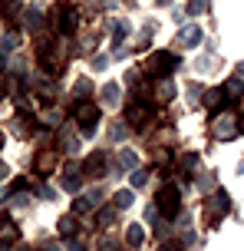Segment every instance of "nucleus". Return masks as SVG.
<instances>
[{
  "label": "nucleus",
  "instance_id": "cd10ccee",
  "mask_svg": "<svg viewBox=\"0 0 244 251\" xmlns=\"http://www.w3.org/2000/svg\"><path fill=\"white\" fill-rule=\"evenodd\" d=\"M145 182H149V172H145V169H135V172H132V188H142Z\"/></svg>",
  "mask_w": 244,
  "mask_h": 251
},
{
  "label": "nucleus",
  "instance_id": "473e14b6",
  "mask_svg": "<svg viewBox=\"0 0 244 251\" xmlns=\"http://www.w3.org/2000/svg\"><path fill=\"white\" fill-rule=\"evenodd\" d=\"M7 100V83H3V79H0V102Z\"/></svg>",
  "mask_w": 244,
  "mask_h": 251
},
{
  "label": "nucleus",
  "instance_id": "f257e3e1",
  "mask_svg": "<svg viewBox=\"0 0 244 251\" xmlns=\"http://www.w3.org/2000/svg\"><path fill=\"white\" fill-rule=\"evenodd\" d=\"M69 116L83 126V129H79L83 139H89L92 132H96V123H99V106H96V102H86V100H76L69 106Z\"/></svg>",
  "mask_w": 244,
  "mask_h": 251
},
{
  "label": "nucleus",
  "instance_id": "7ed1b4c3",
  "mask_svg": "<svg viewBox=\"0 0 244 251\" xmlns=\"http://www.w3.org/2000/svg\"><path fill=\"white\" fill-rule=\"evenodd\" d=\"M228 208H231V199H228V192H221V188H218V192H215V195L201 205V212H205V225L215 228L221 218L228 215Z\"/></svg>",
  "mask_w": 244,
  "mask_h": 251
},
{
  "label": "nucleus",
  "instance_id": "6e6552de",
  "mask_svg": "<svg viewBox=\"0 0 244 251\" xmlns=\"http://www.w3.org/2000/svg\"><path fill=\"white\" fill-rule=\"evenodd\" d=\"M33 129H37V119L26 113V106H20V109H17V116H13V123H10V132L17 139H26Z\"/></svg>",
  "mask_w": 244,
  "mask_h": 251
},
{
  "label": "nucleus",
  "instance_id": "aec40b11",
  "mask_svg": "<svg viewBox=\"0 0 244 251\" xmlns=\"http://www.w3.org/2000/svg\"><path fill=\"white\" fill-rule=\"evenodd\" d=\"M116 212H119L116 205H109V208H103V212L96 215V228H109V225H112V218H116Z\"/></svg>",
  "mask_w": 244,
  "mask_h": 251
},
{
  "label": "nucleus",
  "instance_id": "f704fd0d",
  "mask_svg": "<svg viewBox=\"0 0 244 251\" xmlns=\"http://www.w3.org/2000/svg\"><path fill=\"white\" fill-rule=\"evenodd\" d=\"M0 149H3V132H0Z\"/></svg>",
  "mask_w": 244,
  "mask_h": 251
},
{
  "label": "nucleus",
  "instance_id": "7c9ffc66",
  "mask_svg": "<svg viewBox=\"0 0 244 251\" xmlns=\"http://www.w3.org/2000/svg\"><path fill=\"white\" fill-rule=\"evenodd\" d=\"M106 66V56H92V70H103Z\"/></svg>",
  "mask_w": 244,
  "mask_h": 251
},
{
  "label": "nucleus",
  "instance_id": "5701e85b",
  "mask_svg": "<svg viewBox=\"0 0 244 251\" xmlns=\"http://www.w3.org/2000/svg\"><path fill=\"white\" fill-rule=\"evenodd\" d=\"M103 102L106 106H116L119 102V83H106L103 86Z\"/></svg>",
  "mask_w": 244,
  "mask_h": 251
},
{
  "label": "nucleus",
  "instance_id": "20e7f679",
  "mask_svg": "<svg viewBox=\"0 0 244 251\" xmlns=\"http://www.w3.org/2000/svg\"><path fill=\"white\" fill-rule=\"evenodd\" d=\"M175 66H178V56L168 50H158L149 56V63H145V70H149V76H155V79H168V76L175 73Z\"/></svg>",
  "mask_w": 244,
  "mask_h": 251
},
{
  "label": "nucleus",
  "instance_id": "39448f33",
  "mask_svg": "<svg viewBox=\"0 0 244 251\" xmlns=\"http://www.w3.org/2000/svg\"><path fill=\"white\" fill-rule=\"evenodd\" d=\"M50 20H53V30H56L60 37H69V33L76 30V10H73L66 0H60L50 10Z\"/></svg>",
  "mask_w": 244,
  "mask_h": 251
},
{
  "label": "nucleus",
  "instance_id": "412c9836",
  "mask_svg": "<svg viewBox=\"0 0 244 251\" xmlns=\"http://www.w3.org/2000/svg\"><path fill=\"white\" fill-rule=\"evenodd\" d=\"M221 89H224V96H231V100H241V96H244V83H241V79H228Z\"/></svg>",
  "mask_w": 244,
  "mask_h": 251
},
{
  "label": "nucleus",
  "instance_id": "0eeeda50",
  "mask_svg": "<svg viewBox=\"0 0 244 251\" xmlns=\"http://www.w3.org/2000/svg\"><path fill=\"white\" fill-rule=\"evenodd\" d=\"M211 132H215V139H234L241 132V123H238V116H231V113H218L215 123H211Z\"/></svg>",
  "mask_w": 244,
  "mask_h": 251
},
{
  "label": "nucleus",
  "instance_id": "9b49d317",
  "mask_svg": "<svg viewBox=\"0 0 244 251\" xmlns=\"http://www.w3.org/2000/svg\"><path fill=\"white\" fill-rule=\"evenodd\" d=\"M178 43H181V47H198V43H201V26H198V24H188V26H181V33H178Z\"/></svg>",
  "mask_w": 244,
  "mask_h": 251
},
{
  "label": "nucleus",
  "instance_id": "a878e982",
  "mask_svg": "<svg viewBox=\"0 0 244 251\" xmlns=\"http://www.w3.org/2000/svg\"><path fill=\"white\" fill-rule=\"evenodd\" d=\"M60 149L63 152H76V139L69 136V132H60Z\"/></svg>",
  "mask_w": 244,
  "mask_h": 251
},
{
  "label": "nucleus",
  "instance_id": "1a4fd4ad",
  "mask_svg": "<svg viewBox=\"0 0 244 251\" xmlns=\"http://www.w3.org/2000/svg\"><path fill=\"white\" fill-rule=\"evenodd\" d=\"M106 172V152H92L89 159L83 162V176L86 178H103Z\"/></svg>",
  "mask_w": 244,
  "mask_h": 251
},
{
  "label": "nucleus",
  "instance_id": "4468645a",
  "mask_svg": "<svg viewBox=\"0 0 244 251\" xmlns=\"http://www.w3.org/2000/svg\"><path fill=\"white\" fill-rule=\"evenodd\" d=\"M116 165H119V172H129V169L139 165V155H135L132 149H122V152H119V159H116Z\"/></svg>",
  "mask_w": 244,
  "mask_h": 251
},
{
  "label": "nucleus",
  "instance_id": "a211bd4d",
  "mask_svg": "<svg viewBox=\"0 0 244 251\" xmlns=\"http://www.w3.org/2000/svg\"><path fill=\"white\" fill-rule=\"evenodd\" d=\"M92 201H99V192H89V195H79V199L73 201V212H76V215L89 212V208H92Z\"/></svg>",
  "mask_w": 244,
  "mask_h": 251
},
{
  "label": "nucleus",
  "instance_id": "f8f14e48",
  "mask_svg": "<svg viewBox=\"0 0 244 251\" xmlns=\"http://www.w3.org/2000/svg\"><path fill=\"white\" fill-rule=\"evenodd\" d=\"M37 172H43V176H46V172H53V165H56V149H40V155H37Z\"/></svg>",
  "mask_w": 244,
  "mask_h": 251
},
{
  "label": "nucleus",
  "instance_id": "423d86ee",
  "mask_svg": "<svg viewBox=\"0 0 244 251\" xmlns=\"http://www.w3.org/2000/svg\"><path fill=\"white\" fill-rule=\"evenodd\" d=\"M149 119H152V102L145 100V96H135V100L126 106V123L142 129V126H149Z\"/></svg>",
  "mask_w": 244,
  "mask_h": 251
},
{
  "label": "nucleus",
  "instance_id": "c9c22d12",
  "mask_svg": "<svg viewBox=\"0 0 244 251\" xmlns=\"http://www.w3.org/2000/svg\"><path fill=\"white\" fill-rule=\"evenodd\" d=\"M158 3H165V0H158Z\"/></svg>",
  "mask_w": 244,
  "mask_h": 251
},
{
  "label": "nucleus",
  "instance_id": "dca6fc26",
  "mask_svg": "<svg viewBox=\"0 0 244 251\" xmlns=\"http://www.w3.org/2000/svg\"><path fill=\"white\" fill-rule=\"evenodd\" d=\"M205 106L211 109V113H218L221 106H224V89H208L205 93Z\"/></svg>",
  "mask_w": 244,
  "mask_h": 251
},
{
  "label": "nucleus",
  "instance_id": "b1692460",
  "mask_svg": "<svg viewBox=\"0 0 244 251\" xmlns=\"http://www.w3.org/2000/svg\"><path fill=\"white\" fill-rule=\"evenodd\" d=\"M158 100H162V102L175 100V83H168V79H162V83H158Z\"/></svg>",
  "mask_w": 244,
  "mask_h": 251
},
{
  "label": "nucleus",
  "instance_id": "2f4dec72",
  "mask_svg": "<svg viewBox=\"0 0 244 251\" xmlns=\"http://www.w3.org/2000/svg\"><path fill=\"white\" fill-rule=\"evenodd\" d=\"M13 245H10V238H0V251H10Z\"/></svg>",
  "mask_w": 244,
  "mask_h": 251
},
{
  "label": "nucleus",
  "instance_id": "bb28decb",
  "mask_svg": "<svg viewBox=\"0 0 244 251\" xmlns=\"http://www.w3.org/2000/svg\"><path fill=\"white\" fill-rule=\"evenodd\" d=\"M195 165H198V152H185V155H181V169H185V172H192Z\"/></svg>",
  "mask_w": 244,
  "mask_h": 251
},
{
  "label": "nucleus",
  "instance_id": "4be33fe9",
  "mask_svg": "<svg viewBox=\"0 0 244 251\" xmlns=\"http://www.w3.org/2000/svg\"><path fill=\"white\" fill-rule=\"evenodd\" d=\"M132 199H135V192H132V188H122V192H116V195H112V205H116V208H129V205H132Z\"/></svg>",
  "mask_w": 244,
  "mask_h": 251
},
{
  "label": "nucleus",
  "instance_id": "f3484780",
  "mask_svg": "<svg viewBox=\"0 0 244 251\" xmlns=\"http://www.w3.org/2000/svg\"><path fill=\"white\" fill-rule=\"evenodd\" d=\"M23 17H26V26H30V30H40V26H43V10H40L37 3H30Z\"/></svg>",
  "mask_w": 244,
  "mask_h": 251
},
{
  "label": "nucleus",
  "instance_id": "ddd939ff",
  "mask_svg": "<svg viewBox=\"0 0 244 251\" xmlns=\"http://www.w3.org/2000/svg\"><path fill=\"white\" fill-rule=\"evenodd\" d=\"M76 235H79L76 218H73V215H63V218H60V238L69 241V238H76Z\"/></svg>",
  "mask_w": 244,
  "mask_h": 251
},
{
  "label": "nucleus",
  "instance_id": "72a5a7b5",
  "mask_svg": "<svg viewBox=\"0 0 244 251\" xmlns=\"http://www.w3.org/2000/svg\"><path fill=\"white\" fill-rule=\"evenodd\" d=\"M3 66H7V53H0V70H3Z\"/></svg>",
  "mask_w": 244,
  "mask_h": 251
},
{
  "label": "nucleus",
  "instance_id": "6ab92c4d",
  "mask_svg": "<svg viewBox=\"0 0 244 251\" xmlns=\"http://www.w3.org/2000/svg\"><path fill=\"white\" fill-rule=\"evenodd\" d=\"M126 241L132 245V248H139L142 241H145V231H142V225H129V228H126Z\"/></svg>",
  "mask_w": 244,
  "mask_h": 251
},
{
  "label": "nucleus",
  "instance_id": "9d476101",
  "mask_svg": "<svg viewBox=\"0 0 244 251\" xmlns=\"http://www.w3.org/2000/svg\"><path fill=\"white\" fill-rule=\"evenodd\" d=\"M63 188H66V192H79V188H83L79 162H66V169H63Z\"/></svg>",
  "mask_w": 244,
  "mask_h": 251
},
{
  "label": "nucleus",
  "instance_id": "2eb2a0df",
  "mask_svg": "<svg viewBox=\"0 0 244 251\" xmlns=\"http://www.w3.org/2000/svg\"><path fill=\"white\" fill-rule=\"evenodd\" d=\"M17 10H20V0H0V13H3V20L7 24H17Z\"/></svg>",
  "mask_w": 244,
  "mask_h": 251
},
{
  "label": "nucleus",
  "instance_id": "393cba45",
  "mask_svg": "<svg viewBox=\"0 0 244 251\" xmlns=\"http://www.w3.org/2000/svg\"><path fill=\"white\" fill-rule=\"evenodd\" d=\"M205 7H208V0H188L185 13H188V17H198V13H205Z\"/></svg>",
  "mask_w": 244,
  "mask_h": 251
},
{
  "label": "nucleus",
  "instance_id": "c85d7f7f",
  "mask_svg": "<svg viewBox=\"0 0 244 251\" xmlns=\"http://www.w3.org/2000/svg\"><path fill=\"white\" fill-rule=\"evenodd\" d=\"M89 89H92V83H89V79H79V83H76V96H86Z\"/></svg>",
  "mask_w": 244,
  "mask_h": 251
},
{
  "label": "nucleus",
  "instance_id": "f03ea898",
  "mask_svg": "<svg viewBox=\"0 0 244 251\" xmlns=\"http://www.w3.org/2000/svg\"><path fill=\"white\" fill-rule=\"evenodd\" d=\"M155 212L162 218H175L181 212V192L175 185H162L158 195H155Z\"/></svg>",
  "mask_w": 244,
  "mask_h": 251
},
{
  "label": "nucleus",
  "instance_id": "c756f323",
  "mask_svg": "<svg viewBox=\"0 0 244 251\" xmlns=\"http://www.w3.org/2000/svg\"><path fill=\"white\" fill-rule=\"evenodd\" d=\"M158 251H181V245H175V241H162Z\"/></svg>",
  "mask_w": 244,
  "mask_h": 251
}]
</instances>
